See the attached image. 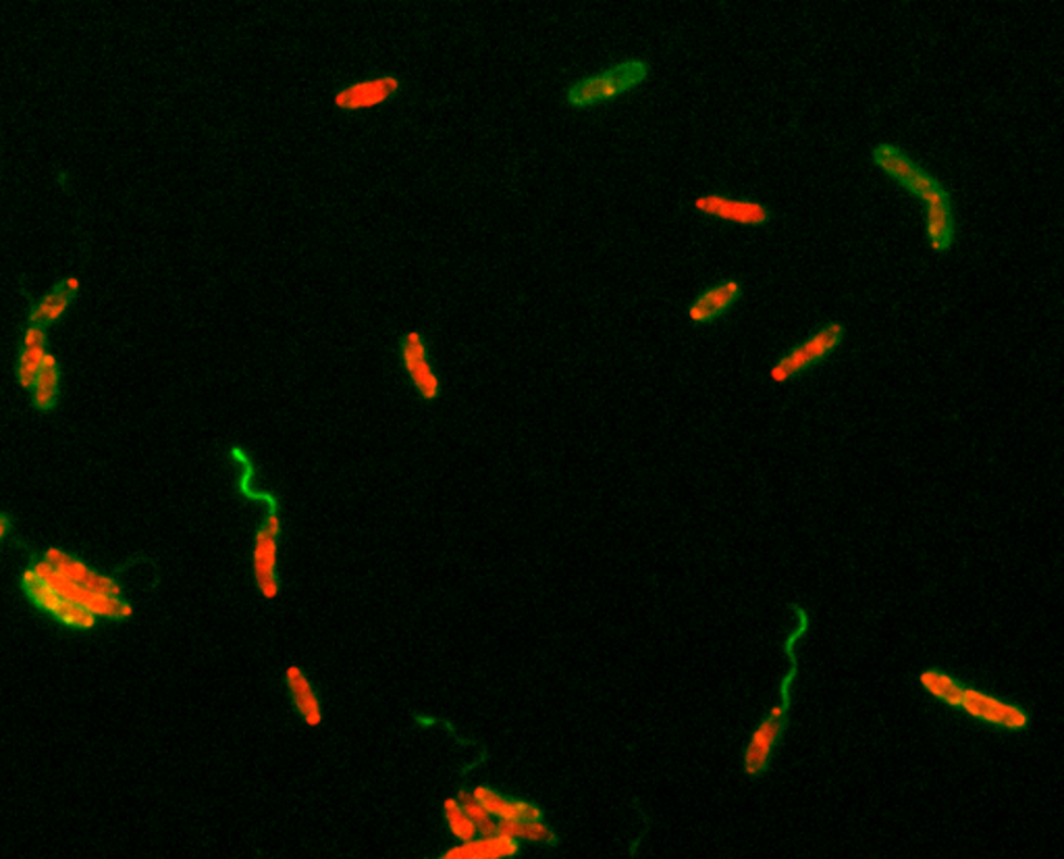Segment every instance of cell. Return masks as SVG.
I'll use <instances>...</instances> for the list:
<instances>
[{
	"mask_svg": "<svg viewBox=\"0 0 1064 859\" xmlns=\"http://www.w3.org/2000/svg\"><path fill=\"white\" fill-rule=\"evenodd\" d=\"M82 281L75 275H70L63 281H59L49 294H44L38 300L30 313V325H38L49 329L54 323H59L63 315L70 311L71 302L80 294Z\"/></svg>",
	"mask_w": 1064,
	"mask_h": 859,
	"instance_id": "cell-14",
	"label": "cell"
},
{
	"mask_svg": "<svg viewBox=\"0 0 1064 859\" xmlns=\"http://www.w3.org/2000/svg\"><path fill=\"white\" fill-rule=\"evenodd\" d=\"M9 528H11V521H9V516H7V514H0V533H2V535H7V533H9Z\"/></svg>",
	"mask_w": 1064,
	"mask_h": 859,
	"instance_id": "cell-24",
	"label": "cell"
},
{
	"mask_svg": "<svg viewBox=\"0 0 1064 859\" xmlns=\"http://www.w3.org/2000/svg\"><path fill=\"white\" fill-rule=\"evenodd\" d=\"M30 568H32L35 575L44 580L51 589H54L59 596L67 599L71 604H75V606L86 608L87 612L94 614L96 618H105V620H127V618L134 614L131 604H129L125 597L94 594V591H89L86 587H82V585H77V583H73V580L65 579V577H63L61 573H56L53 566L44 561L42 556L34 558Z\"/></svg>",
	"mask_w": 1064,
	"mask_h": 859,
	"instance_id": "cell-5",
	"label": "cell"
},
{
	"mask_svg": "<svg viewBox=\"0 0 1064 859\" xmlns=\"http://www.w3.org/2000/svg\"><path fill=\"white\" fill-rule=\"evenodd\" d=\"M695 211L707 219L730 223L738 228H766L771 221V211L763 202L750 198H734L726 193H700L693 202Z\"/></svg>",
	"mask_w": 1064,
	"mask_h": 859,
	"instance_id": "cell-8",
	"label": "cell"
},
{
	"mask_svg": "<svg viewBox=\"0 0 1064 859\" xmlns=\"http://www.w3.org/2000/svg\"><path fill=\"white\" fill-rule=\"evenodd\" d=\"M792 612H794V618H797V627L794 631L790 632V637L784 641V653L790 662V668L786 672L782 683H780V702L776 703L771 710H769L768 716L761 720L757 724V729L752 731L750 735L749 743L742 752V772L749 776V778H759L763 776L766 772L769 771L771 766V760H773V754L782 741V736L786 733V726H788V712H790V689L792 684L797 681L799 677V656H797V646L799 641L803 639L807 631H809V612L804 610L803 606H799L797 601H792L788 606Z\"/></svg>",
	"mask_w": 1064,
	"mask_h": 859,
	"instance_id": "cell-2",
	"label": "cell"
},
{
	"mask_svg": "<svg viewBox=\"0 0 1064 859\" xmlns=\"http://www.w3.org/2000/svg\"><path fill=\"white\" fill-rule=\"evenodd\" d=\"M32 394V406L35 410H42V412H49L53 410L56 402H59V396H61V365L56 360L54 354H49L44 365L40 368L38 377H35L34 386L30 389Z\"/></svg>",
	"mask_w": 1064,
	"mask_h": 859,
	"instance_id": "cell-20",
	"label": "cell"
},
{
	"mask_svg": "<svg viewBox=\"0 0 1064 859\" xmlns=\"http://www.w3.org/2000/svg\"><path fill=\"white\" fill-rule=\"evenodd\" d=\"M457 802L462 809L468 814L474 826H476V832L478 835H493L497 832V818L491 816L489 811L483 807V804L472 795V790H460L457 795Z\"/></svg>",
	"mask_w": 1064,
	"mask_h": 859,
	"instance_id": "cell-22",
	"label": "cell"
},
{
	"mask_svg": "<svg viewBox=\"0 0 1064 859\" xmlns=\"http://www.w3.org/2000/svg\"><path fill=\"white\" fill-rule=\"evenodd\" d=\"M472 795L497 820H541V809L535 804L507 799V797L499 795L497 790L489 789V787H483V785L474 787Z\"/></svg>",
	"mask_w": 1064,
	"mask_h": 859,
	"instance_id": "cell-18",
	"label": "cell"
},
{
	"mask_svg": "<svg viewBox=\"0 0 1064 859\" xmlns=\"http://www.w3.org/2000/svg\"><path fill=\"white\" fill-rule=\"evenodd\" d=\"M742 298V283L738 280H721L707 285L703 292H698L695 300L688 304V321L693 325H712L733 311Z\"/></svg>",
	"mask_w": 1064,
	"mask_h": 859,
	"instance_id": "cell-12",
	"label": "cell"
},
{
	"mask_svg": "<svg viewBox=\"0 0 1064 859\" xmlns=\"http://www.w3.org/2000/svg\"><path fill=\"white\" fill-rule=\"evenodd\" d=\"M443 816H445L447 826H450V830L457 841H471L478 835L476 826L468 818V814L462 809L457 799H445L443 802Z\"/></svg>",
	"mask_w": 1064,
	"mask_h": 859,
	"instance_id": "cell-23",
	"label": "cell"
},
{
	"mask_svg": "<svg viewBox=\"0 0 1064 859\" xmlns=\"http://www.w3.org/2000/svg\"><path fill=\"white\" fill-rule=\"evenodd\" d=\"M49 335H46V329L44 327H38V325H30L23 334V342H21V350H19L18 368H15V377H18L19 386L23 389H32L34 386L35 377L40 373V368L44 365L46 356H49Z\"/></svg>",
	"mask_w": 1064,
	"mask_h": 859,
	"instance_id": "cell-15",
	"label": "cell"
},
{
	"mask_svg": "<svg viewBox=\"0 0 1064 859\" xmlns=\"http://www.w3.org/2000/svg\"><path fill=\"white\" fill-rule=\"evenodd\" d=\"M873 165L898 184L905 192L924 202V226L927 244L944 254L955 245L957 223L952 196L938 177L931 176L919 163L908 157L903 148L891 142H882L872 150Z\"/></svg>",
	"mask_w": 1064,
	"mask_h": 859,
	"instance_id": "cell-1",
	"label": "cell"
},
{
	"mask_svg": "<svg viewBox=\"0 0 1064 859\" xmlns=\"http://www.w3.org/2000/svg\"><path fill=\"white\" fill-rule=\"evenodd\" d=\"M400 88H402V82L398 75H379L362 82H354L346 88L339 90L333 103L339 111H348V113L368 111L391 101Z\"/></svg>",
	"mask_w": 1064,
	"mask_h": 859,
	"instance_id": "cell-11",
	"label": "cell"
},
{
	"mask_svg": "<svg viewBox=\"0 0 1064 859\" xmlns=\"http://www.w3.org/2000/svg\"><path fill=\"white\" fill-rule=\"evenodd\" d=\"M285 683L289 689L292 702L296 705L297 714L308 726H318L323 722V708L318 702L315 687L310 679L304 674L299 667H289L285 670Z\"/></svg>",
	"mask_w": 1064,
	"mask_h": 859,
	"instance_id": "cell-17",
	"label": "cell"
},
{
	"mask_svg": "<svg viewBox=\"0 0 1064 859\" xmlns=\"http://www.w3.org/2000/svg\"><path fill=\"white\" fill-rule=\"evenodd\" d=\"M518 853V841L502 832L481 835V839L460 842L443 853V859H506Z\"/></svg>",
	"mask_w": 1064,
	"mask_h": 859,
	"instance_id": "cell-16",
	"label": "cell"
},
{
	"mask_svg": "<svg viewBox=\"0 0 1064 859\" xmlns=\"http://www.w3.org/2000/svg\"><path fill=\"white\" fill-rule=\"evenodd\" d=\"M497 832L516 841L556 842V835L541 820H497Z\"/></svg>",
	"mask_w": 1064,
	"mask_h": 859,
	"instance_id": "cell-21",
	"label": "cell"
},
{
	"mask_svg": "<svg viewBox=\"0 0 1064 859\" xmlns=\"http://www.w3.org/2000/svg\"><path fill=\"white\" fill-rule=\"evenodd\" d=\"M42 558L49 562L53 566L56 573H61L65 579L73 580L82 587H86L89 591L94 594H103V596H123L122 587L117 579L108 577V575H103L98 570H92L87 566L86 562L75 558V556H70L67 552L59 549V547H49Z\"/></svg>",
	"mask_w": 1064,
	"mask_h": 859,
	"instance_id": "cell-13",
	"label": "cell"
},
{
	"mask_svg": "<svg viewBox=\"0 0 1064 859\" xmlns=\"http://www.w3.org/2000/svg\"><path fill=\"white\" fill-rule=\"evenodd\" d=\"M281 518L277 514H268L264 518L252 552V570L254 580L262 597L275 599L280 596V579H277V561H280Z\"/></svg>",
	"mask_w": 1064,
	"mask_h": 859,
	"instance_id": "cell-9",
	"label": "cell"
},
{
	"mask_svg": "<svg viewBox=\"0 0 1064 859\" xmlns=\"http://www.w3.org/2000/svg\"><path fill=\"white\" fill-rule=\"evenodd\" d=\"M4 537H7V535H2V533H0V542H2V540H4Z\"/></svg>",
	"mask_w": 1064,
	"mask_h": 859,
	"instance_id": "cell-25",
	"label": "cell"
},
{
	"mask_svg": "<svg viewBox=\"0 0 1064 859\" xmlns=\"http://www.w3.org/2000/svg\"><path fill=\"white\" fill-rule=\"evenodd\" d=\"M19 585H21V591L30 599V604L38 608L40 612L51 616L59 625L70 627L75 631H89V629L96 627L98 618L94 614L87 612L86 608H82V606H75L67 599H63L44 580L40 579L30 566L21 573Z\"/></svg>",
	"mask_w": 1064,
	"mask_h": 859,
	"instance_id": "cell-7",
	"label": "cell"
},
{
	"mask_svg": "<svg viewBox=\"0 0 1064 859\" xmlns=\"http://www.w3.org/2000/svg\"><path fill=\"white\" fill-rule=\"evenodd\" d=\"M846 337V327L840 321H828L820 329L807 335L803 342L794 344L771 365L769 379L778 386L790 384L792 379L804 375L809 368L825 363L834 352L842 346Z\"/></svg>",
	"mask_w": 1064,
	"mask_h": 859,
	"instance_id": "cell-4",
	"label": "cell"
},
{
	"mask_svg": "<svg viewBox=\"0 0 1064 859\" xmlns=\"http://www.w3.org/2000/svg\"><path fill=\"white\" fill-rule=\"evenodd\" d=\"M649 77V63L643 59H626L622 63H615L608 70L599 71L589 77H582L575 82L568 92L566 101L575 108H591V106L603 105L615 101L624 94H629L641 84H645Z\"/></svg>",
	"mask_w": 1064,
	"mask_h": 859,
	"instance_id": "cell-3",
	"label": "cell"
},
{
	"mask_svg": "<svg viewBox=\"0 0 1064 859\" xmlns=\"http://www.w3.org/2000/svg\"><path fill=\"white\" fill-rule=\"evenodd\" d=\"M400 358L408 379L422 400L433 402L441 394V384L429 356V344L420 332H408L400 339Z\"/></svg>",
	"mask_w": 1064,
	"mask_h": 859,
	"instance_id": "cell-10",
	"label": "cell"
},
{
	"mask_svg": "<svg viewBox=\"0 0 1064 859\" xmlns=\"http://www.w3.org/2000/svg\"><path fill=\"white\" fill-rule=\"evenodd\" d=\"M919 684L929 698H934L936 702L944 703L952 710H959L965 689H967V684L957 679L955 674L942 670V668H925V670H921Z\"/></svg>",
	"mask_w": 1064,
	"mask_h": 859,
	"instance_id": "cell-19",
	"label": "cell"
},
{
	"mask_svg": "<svg viewBox=\"0 0 1064 859\" xmlns=\"http://www.w3.org/2000/svg\"><path fill=\"white\" fill-rule=\"evenodd\" d=\"M959 710L971 720H978L986 726L1002 729L1009 733L1028 731L1031 724V714L1023 705L1002 700L990 691H981L978 687H969V684L965 689Z\"/></svg>",
	"mask_w": 1064,
	"mask_h": 859,
	"instance_id": "cell-6",
	"label": "cell"
}]
</instances>
